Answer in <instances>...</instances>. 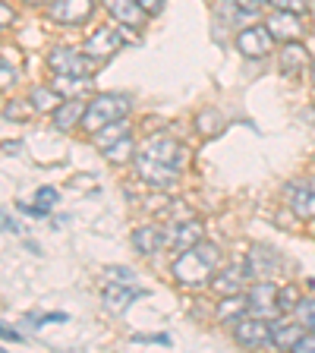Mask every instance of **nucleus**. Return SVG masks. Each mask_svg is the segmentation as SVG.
<instances>
[{
    "label": "nucleus",
    "mask_w": 315,
    "mask_h": 353,
    "mask_svg": "<svg viewBox=\"0 0 315 353\" xmlns=\"http://www.w3.org/2000/svg\"><path fill=\"white\" fill-rule=\"evenodd\" d=\"M234 341L243 347H262L272 344V322L258 316H243L234 322Z\"/></svg>",
    "instance_id": "7"
},
{
    "label": "nucleus",
    "mask_w": 315,
    "mask_h": 353,
    "mask_svg": "<svg viewBox=\"0 0 315 353\" xmlns=\"http://www.w3.org/2000/svg\"><path fill=\"white\" fill-rule=\"evenodd\" d=\"M243 265H246V274H250V278L265 281L281 268V252L274 250V246H252Z\"/></svg>",
    "instance_id": "11"
},
{
    "label": "nucleus",
    "mask_w": 315,
    "mask_h": 353,
    "mask_svg": "<svg viewBox=\"0 0 315 353\" xmlns=\"http://www.w3.org/2000/svg\"><path fill=\"white\" fill-rule=\"evenodd\" d=\"M3 341H22V338H19V331H10L7 325H3Z\"/></svg>",
    "instance_id": "38"
},
{
    "label": "nucleus",
    "mask_w": 315,
    "mask_h": 353,
    "mask_svg": "<svg viewBox=\"0 0 315 353\" xmlns=\"http://www.w3.org/2000/svg\"><path fill=\"white\" fill-rule=\"evenodd\" d=\"M250 278L246 274V265H227L221 274L212 278V290L218 296H234V294H243V281Z\"/></svg>",
    "instance_id": "19"
},
{
    "label": "nucleus",
    "mask_w": 315,
    "mask_h": 353,
    "mask_svg": "<svg viewBox=\"0 0 315 353\" xmlns=\"http://www.w3.org/2000/svg\"><path fill=\"white\" fill-rule=\"evenodd\" d=\"M0 19H3V22H0L3 29H7V26H13V19H16V16L10 13V3H0Z\"/></svg>",
    "instance_id": "36"
},
{
    "label": "nucleus",
    "mask_w": 315,
    "mask_h": 353,
    "mask_svg": "<svg viewBox=\"0 0 315 353\" xmlns=\"http://www.w3.org/2000/svg\"><path fill=\"white\" fill-rule=\"evenodd\" d=\"M284 196H287V205L294 208L296 218L315 221V180L300 176V180L284 186Z\"/></svg>",
    "instance_id": "6"
},
{
    "label": "nucleus",
    "mask_w": 315,
    "mask_h": 353,
    "mask_svg": "<svg viewBox=\"0 0 315 353\" xmlns=\"http://www.w3.org/2000/svg\"><path fill=\"white\" fill-rule=\"evenodd\" d=\"M85 101H79V98H66L63 104H60L57 110H54V130L60 132H70L76 123H82V117H85Z\"/></svg>",
    "instance_id": "21"
},
{
    "label": "nucleus",
    "mask_w": 315,
    "mask_h": 353,
    "mask_svg": "<svg viewBox=\"0 0 315 353\" xmlns=\"http://www.w3.org/2000/svg\"><path fill=\"white\" fill-rule=\"evenodd\" d=\"M63 101H66V98L60 95L54 85H35V88H32V95H29L32 110H38V114H54V110H57Z\"/></svg>",
    "instance_id": "23"
},
{
    "label": "nucleus",
    "mask_w": 315,
    "mask_h": 353,
    "mask_svg": "<svg viewBox=\"0 0 315 353\" xmlns=\"http://www.w3.org/2000/svg\"><path fill=\"white\" fill-rule=\"evenodd\" d=\"M120 44H123V35H120V26L114 29V26H101L98 32H92L85 41V48L82 51L88 54V57H95V60H108L110 54L117 51Z\"/></svg>",
    "instance_id": "12"
},
{
    "label": "nucleus",
    "mask_w": 315,
    "mask_h": 353,
    "mask_svg": "<svg viewBox=\"0 0 315 353\" xmlns=\"http://www.w3.org/2000/svg\"><path fill=\"white\" fill-rule=\"evenodd\" d=\"M142 154H148V158H154V161H164L170 164V168H183L186 164V148L183 142H176L174 136H167V132H154L152 139H145V145H142Z\"/></svg>",
    "instance_id": "3"
},
{
    "label": "nucleus",
    "mask_w": 315,
    "mask_h": 353,
    "mask_svg": "<svg viewBox=\"0 0 315 353\" xmlns=\"http://www.w3.org/2000/svg\"><path fill=\"white\" fill-rule=\"evenodd\" d=\"M26 3H48V0H26Z\"/></svg>",
    "instance_id": "41"
},
{
    "label": "nucleus",
    "mask_w": 315,
    "mask_h": 353,
    "mask_svg": "<svg viewBox=\"0 0 315 353\" xmlns=\"http://www.w3.org/2000/svg\"><path fill=\"white\" fill-rule=\"evenodd\" d=\"M0 73H3V79H0V85H3V92H10V85L16 82V70L10 66V60H3L0 63Z\"/></svg>",
    "instance_id": "34"
},
{
    "label": "nucleus",
    "mask_w": 315,
    "mask_h": 353,
    "mask_svg": "<svg viewBox=\"0 0 315 353\" xmlns=\"http://www.w3.org/2000/svg\"><path fill=\"white\" fill-rule=\"evenodd\" d=\"M294 319L306 331H315V296H300V303L294 309Z\"/></svg>",
    "instance_id": "28"
},
{
    "label": "nucleus",
    "mask_w": 315,
    "mask_h": 353,
    "mask_svg": "<svg viewBox=\"0 0 315 353\" xmlns=\"http://www.w3.org/2000/svg\"><path fill=\"white\" fill-rule=\"evenodd\" d=\"M268 32H272L278 41H300L303 35V22H300V13H287V10H274L268 19H265Z\"/></svg>",
    "instance_id": "15"
},
{
    "label": "nucleus",
    "mask_w": 315,
    "mask_h": 353,
    "mask_svg": "<svg viewBox=\"0 0 315 353\" xmlns=\"http://www.w3.org/2000/svg\"><path fill=\"white\" fill-rule=\"evenodd\" d=\"M164 243H170V230L158 228V224H145V228H139L132 234V246H136V252H142V256H154Z\"/></svg>",
    "instance_id": "18"
},
{
    "label": "nucleus",
    "mask_w": 315,
    "mask_h": 353,
    "mask_svg": "<svg viewBox=\"0 0 315 353\" xmlns=\"http://www.w3.org/2000/svg\"><path fill=\"white\" fill-rule=\"evenodd\" d=\"M196 132H199V136H205V139H212V136L224 132V114H221V110H214V108H205L196 117Z\"/></svg>",
    "instance_id": "26"
},
{
    "label": "nucleus",
    "mask_w": 315,
    "mask_h": 353,
    "mask_svg": "<svg viewBox=\"0 0 315 353\" xmlns=\"http://www.w3.org/2000/svg\"><path fill=\"white\" fill-rule=\"evenodd\" d=\"M274 10H287V13H306L309 3L306 0H268Z\"/></svg>",
    "instance_id": "31"
},
{
    "label": "nucleus",
    "mask_w": 315,
    "mask_h": 353,
    "mask_svg": "<svg viewBox=\"0 0 315 353\" xmlns=\"http://www.w3.org/2000/svg\"><path fill=\"white\" fill-rule=\"evenodd\" d=\"M278 294H281V287H274L272 281H258V284L250 290V316L268 319V322L284 316L278 306Z\"/></svg>",
    "instance_id": "9"
},
{
    "label": "nucleus",
    "mask_w": 315,
    "mask_h": 353,
    "mask_svg": "<svg viewBox=\"0 0 315 353\" xmlns=\"http://www.w3.org/2000/svg\"><path fill=\"white\" fill-rule=\"evenodd\" d=\"M104 10L110 13L114 22H123L130 29H142V22H145V10L139 7V0H101Z\"/></svg>",
    "instance_id": "16"
},
{
    "label": "nucleus",
    "mask_w": 315,
    "mask_h": 353,
    "mask_svg": "<svg viewBox=\"0 0 315 353\" xmlns=\"http://www.w3.org/2000/svg\"><path fill=\"white\" fill-rule=\"evenodd\" d=\"M274 48V35L268 32V26H246V29L236 35V51L246 60H262L268 57Z\"/></svg>",
    "instance_id": "5"
},
{
    "label": "nucleus",
    "mask_w": 315,
    "mask_h": 353,
    "mask_svg": "<svg viewBox=\"0 0 315 353\" xmlns=\"http://www.w3.org/2000/svg\"><path fill=\"white\" fill-rule=\"evenodd\" d=\"M48 66H51L54 73L92 76V70H95V57H88L85 51H76V48H51V54H48Z\"/></svg>",
    "instance_id": "4"
},
{
    "label": "nucleus",
    "mask_w": 315,
    "mask_h": 353,
    "mask_svg": "<svg viewBox=\"0 0 315 353\" xmlns=\"http://www.w3.org/2000/svg\"><path fill=\"white\" fill-rule=\"evenodd\" d=\"M126 132H130V123H126V117H123V120H114V123H108V126H104V130H98L95 136H92V139H95L98 145H104V148H108L110 142L123 139Z\"/></svg>",
    "instance_id": "27"
},
{
    "label": "nucleus",
    "mask_w": 315,
    "mask_h": 353,
    "mask_svg": "<svg viewBox=\"0 0 315 353\" xmlns=\"http://www.w3.org/2000/svg\"><path fill=\"white\" fill-rule=\"evenodd\" d=\"M110 281H120V284H132V287H139V278L132 274V268H126V265H114V268H108Z\"/></svg>",
    "instance_id": "30"
},
{
    "label": "nucleus",
    "mask_w": 315,
    "mask_h": 353,
    "mask_svg": "<svg viewBox=\"0 0 315 353\" xmlns=\"http://www.w3.org/2000/svg\"><path fill=\"white\" fill-rule=\"evenodd\" d=\"M3 230H10V234H19V224H16L10 214H3Z\"/></svg>",
    "instance_id": "37"
},
{
    "label": "nucleus",
    "mask_w": 315,
    "mask_h": 353,
    "mask_svg": "<svg viewBox=\"0 0 315 353\" xmlns=\"http://www.w3.org/2000/svg\"><path fill=\"white\" fill-rule=\"evenodd\" d=\"M132 344H170V334H132Z\"/></svg>",
    "instance_id": "33"
},
{
    "label": "nucleus",
    "mask_w": 315,
    "mask_h": 353,
    "mask_svg": "<svg viewBox=\"0 0 315 353\" xmlns=\"http://www.w3.org/2000/svg\"><path fill=\"white\" fill-rule=\"evenodd\" d=\"M262 3H265V0H262Z\"/></svg>",
    "instance_id": "42"
},
{
    "label": "nucleus",
    "mask_w": 315,
    "mask_h": 353,
    "mask_svg": "<svg viewBox=\"0 0 315 353\" xmlns=\"http://www.w3.org/2000/svg\"><path fill=\"white\" fill-rule=\"evenodd\" d=\"M296 303H300V294H296L294 287H281V294H278V306H281V312H294L296 309Z\"/></svg>",
    "instance_id": "29"
},
{
    "label": "nucleus",
    "mask_w": 315,
    "mask_h": 353,
    "mask_svg": "<svg viewBox=\"0 0 315 353\" xmlns=\"http://www.w3.org/2000/svg\"><path fill=\"white\" fill-rule=\"evenodd\" d=\"M3 152H7V154H16V152H19V142H7V145H3Z\"/></svg>",
    "instance_id": "39"
},
{
    "label": "nucleus",
    "mask_w": 315,
    "mask_h": 353,
    "mask_svg": "<svg viewBox=\"0 0 315 353\" xmlns=\"http://www.w3.org/2000/svg\"><path fill=\"white\" fill-rule=\"evenodd\" d=\"M51 85L57 88L63 98H82L92 92L95 85V76H76V73H54Z\"/></svg>",
    "instance_id": "20"
},
{
    "label": "nucleus",
    "mask_w": 315,
    "mask_h": 353,
    "mask_svg": "<svg viewBox=\"0 0 315 353\" xmlns=\"http://www.w3.org/2000/svg\"><path fill=\"white\" fill-rule=\"evenodd\" d=\"M148 290H139V287H132V284H120V281H110L108 287H104V294H101V303L108 312H114V316H120L126 306H130L136 296H145Z\"/></svg>",
    "instance_id": "14"
},
{
    "label": "nucleus",
    "mask_w": 315,
    "mask_h": 353,
    "mask_svg": "<svg viewBox=\"0 0 315 353\" xmlns=\"http://www.w3.org/2000/svg\"><path fill=\"white\" fill-rule=\"evenodd\" d=\"M294 353H315V331H306L294 344Z\"/></svg>",
    "instance_id": "32"
},
{
    "label": "nucleus",
    "mask_w": 315,
    "mask_h": 353,
    "mask_svg": "<svg viewBox=\"0 0 315 353\" xmlns=\"http://www.w3.org/2000/svg\"><path fill=\"white\" fill-rule=\"evenodd\" d=\"M130 110H132V101L126 95H95L92 101H88L85 117H82L79 126L88 132V136H95V132L104 130L108 123L123 120Z\"/></svg>",
    "instance_id": "2"
},
{
    "label": "nucleus",
    "mask_w": 315,
    "mask_h": 353,
    "mask_svg": "<svg viewBox=\"0 0 315 353\" xmlns=\"http://www.w3.org/2000/svg\"><path fill=\"white\" fill-rule=\"evenodd\" d=\"M278 66L287 79H296V76L306 73L309 66H312V60H309V51L300 41H284V48L278 54Z\"/></svg>",
    "instance_id": "13"
},
{
    "label": "nucleus",
    "mask_w": 315,
    "mask_h": 353,
    "mask_svg": "<svg viewBox=\"0 0 315 353\" xmlns=\"http://www.w3.org/2000/svg\"><path fill=\"white\" fill-rule=\"evenodd\" d=\"M214 316H218V322H230V325H234L236 319L250 316V294L224 296V300L218 303V309H214Z\"/></svg>",
    "instance_id": "22"
},
{
    "label": "nucleus",
    "mask_w": 315,
    "mask_h": 353,
    "mask_svg": "<svg viewBox=\"0 0 315 353\" xmlns=\"http://www.w3.org/2000/svg\"><path fill=\"white\" fill-rule=\"evenodd\" d=\"M205 240V228H202V221H180V224H174L170 228V246L180 252L192 250V246H199V243Z\"/></svg>",
    "instance_id": "17"
},
{
    "label": "nucleus",
    "mask_w": 315,
    "mask_h": 353,
    "mask_svg": "<svg viewBox=\"0 0 315 353\" xmlns=\"http://www.w3.org/2000/svg\"><path fill=\"white\" fill-rule=\"evenodd\" d=\"M95 13V0H54L48 7V16L57 26H82Z\"/></svg>",
    "instance_id": "8"
},
{
    "label": "nucleus",
    "mask_w": 315,
    "mask_h": 353,
    "mask_svg": "<svg viewBox=\"0 0 315 353\" xmlns=\"http://www.w3.org/2000/svg\"><path fill=\"white\" fill-rule=\"evenodd\" d=\"M101 154L108 158L110 164H130V161H136V148H132V136L126 132L123 139L110 142L108 148H101Z\"/></svg>",
    "instance_id": "25"
},
{
    "label": "nucleus",
    "mask_w": 315,
    "mask_h": 353,
    "mask_svg": "<svg viewBox=\"0 0 315 353\" xmlns=\"http://www.w3.org/2000/svg\"><path fill=\"white\" fill-rule=\"evenodd\" d=\"M309 79H312V88H315V63L309 66Z\"/></svg>",
    "instance_id": "40"
},
{
    "label": "nucleus",
    "mask_w": 315,
    "mask_h": 353,
    "mask_svg": "<svg viewBox=\"0 0 315 353\" xmlns=\"http://www.w3.org/2000/svg\"><path fill=\"white\" fill-rule=\"evenodd\" d=\"M132 164H136L139 180H145L154 190H170V186L176 183V168H170V164H164V161H154L148 154H139Z\"/></svg>",
    "instance_id": "10"
},
{
    "label": "nucleus",
    "mask_w": 315,
    "mask_h": 353,
    "mask_svg": "<svg viewBox=\"0 0 315 353\" xmlns=\"http://www.w3.org/2000/svg\"><path fill=\"white\" fill-rule=\"evenodd\" d=\"M306 334V328H303L300 322L294 319V325L290 322H274L272 319V344L281 347V350H294V344Z\"/></svg>",
    "instance_id": "24"
},
{
    "label": "nucleus",
    "mask_w": 315,
    "mask_h": 353,
    "mask_svg": "<svg viewBox=\"0 0 315 353\" xmlns=\"http://www.w3.org/2000/svg\"><path fill=\"white\" fill-rule=\"evenodd\" d=\"M218 262H221L218 243L202 240L199 246L176 256V262L170 265V274H174V281L180 287H202V284H212V274L218 268Z\"/></svg>",
    "instance_id": "1"
},
{
    "label": "nucleus",
    "mask_w": 315,
    "mask_h": 353,
    "mask_svg": "<svg viewBox=\"0 0 315 353\" xmlns=\"http://www.w3.org/2000/svg\"><path fill=\"white\" fill-rule=\"evenodd\" d=\"M139 7L145 10L148 16H158L164 10V0H139Z\"/></svg>",
    "instance_id": "35"
}]
</instances>
